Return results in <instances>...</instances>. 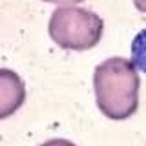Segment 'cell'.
<instances>
[{"label": "cell", "mask_w": 146, "mask_h": 146, "mask_svg": "<svg viewBox=\"0 0 146 146\" xmlns=\"http://www.w3.org/2000/svg\"><path fill=\"white\" fill-rule=\"evenodd\" d=\"M26 86L20 75L7 68H0V119H7L24 104Z\"/></svg>", "instance_id": "3"}, {"label": "cell", "mask_w": 146, "mask_h": 146, "mask_svg": "<svg viewBox=\"0 0 146 146\" xmlns=\"http://www.w3.org/2000/svg\"><path fill=\"white\" fill-rule=\"evenodd\" d=\"M104 22L93 11L77 6H60L51 13L49 36L64 49L84 51L99 44Z\"/></svg>", "instance_id": "2"}, {"label": "cell", "mask_w": 146, "mask_h": 146, "mask_svg": "<svg viewBox=\"0 0 146 146\" xmlns=\"http://www.w3.org/2000/svg\"><path fill=\"white\" fill-rule=\"evenodd\" d=\"M40 146H75V144H73L71 141H68V139H49Z\"/></svg>", "instance_id": "5"}, {"label": "cell", "mask_w": 146, "mask_h": 146, "mask_svg": "<svg viewBox=\"0 0 146 146\" xmlns=\"http://www.w3.org/2000/svg\"><path fill=\"white\" fill-rule=\"evenodd\" d=\"M133 4H135V7L139 9V11L146 13V0H133Z\"/></svg>", "instance_id": "7"}, {"label": "cell", "mask_w": 146, "mask_h": 146, "mask_svg": "<svg viewBox=\"0 0 146 146\" xmlns=\"http://www.w3.org/2000/svg\"><path fill=\"white\" fill-rule=\"evenodd\" d=\"M130 49H131V62L135 64V68L146 73V29L135 35Z\"/></svg>", "instance_id": "4"}, {"label": "cell", "mask_w": 146, "mask_h": 146, "mask_svg": "<svg viewBox=\"0 0 146 146\" xmlns=\"http://www.w3.org/2000/svg\"><path fill=\"white\" fill-rule=\"evenodd\" d=\"M97 106L108 119L124 121L139 106V73L135 64L122 57L100 62L93 73Z\"/></svg>", "instance_id": "1"}, {"label": "cell", "mask_w": 146, "mask_h": 146, "mask_svg": "<svg viewBox=\"0 0 146 146\" xmlns=\"http://www.w3.org/2000/svg\"><path fill=\"white\" fill-rule=\"evenodd\" d=\"M46 2H53V4H62V6H73L77 2H82V0H46Z\"/></svg>", "instance_id": "6"}]
</instances>
